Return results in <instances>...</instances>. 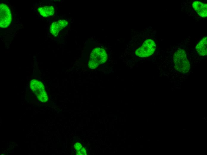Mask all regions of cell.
Listing matches in <instances>:
<instances>
[{
  "label": "cell",
  "instance_id": "obj_7",
  "mask_svg": "<svg viewBox=\"0 0 207 155\" xmlns=\"http://www.w3.org/2000/svg\"><path fill=\"white\" fill-rule=\"evenodd\" d=\"M207 40L206 36L203 38L196 46V49L200 56L207 55Z\"/></svg>",
  "mask_w": 207,
  "mask_h": 155
},
{
  "label": "cell",
  "instance_id": "obj_11",
  "mask_svg": "<svg viewBox=\"0 0 207 155\" xmlns=\"http://www.w3.org/2000/svg\"><path fill=\"white\" fill-rule=\"evenodd\" d=\"M77 154L84 155H86V151L85 148L82 147L79 150H77Z\"/></svg>",
  "mask_w": 207,
  "mask_h": 155
},
{
  "label": "cell",
  "instance_id": "obj_2",
  "mask_svg": "<svg viewBox=\"0 0 207 155\" xmlns=\"http://www.w3.org/2000/svg\"><path fill=\"white\" fill-rule=\"evenodd\" d=\"M156 48L154 41L151 39L146 40L142 46L136 50L135 54L137 56L141 58L150 56L154 52Z\"/></svg>",
  "mask_w": 207,
  "mask_h": 155
},
{
  "label": "cell",
  "instance_id": "obj_9",
  "mask_svg": "<svg viewBox=\"0 0 207 155\" xmlns=\"http://www.w3.org/2000/svg\"><path fill=\"white\" fill-rule=\"evenodd\" d=\"M60 30L57 21L53 22L50 29V32L54 36H56Z\"/></svg>",
  "mask_w": 207,
  "mask_h": 155
},
{
  "label": "cell",
  "instance_id": "obj_6",
  "mask_svg": "<svg viewBox=\"0 0 207 155\" xmlns=\"http://www.w3.org/2000/svg\"><path fill=\"white\" fill-rule=\"evenodd\" d=\"M192 5L193 8L199 16L204 18L207 17V4L196 1L193 2Z\"/></svg>",
  "mask_w": 207,
  "mask_h": 155
},
{
  "label": "cell",
  "instance_id": "obj_12",
  "mask_svg": "<svg viewBox=\"0 0 207 155\" xmlns=\"http://www.w3.org/2000/svg\"><path fill=\"white\" fill-rule=\"evenodd\" d=\"M74 147L77 151L80 149L82 146L80 143L76 142L74 145Z\"/></svg>",
  "mask_w": 207,
  "mask_h": 155
},
{
  "label": "cell",
  "instance_id": "obj_5",
  "mask_svg": "<svg viewBox=\"0 0 207 155\" xmlns=\"http://www.w3.org/2000/svg\"><path fill=\"white\" fill-rule=\"evenodd\" d=\"M107 59V55L105 50L99 47L93 49L90 55V58L94 61L98 66L104 63Z\"/></svg>",
  "mask_w": 207,
  "mask_h": 155
},
{
  "label": "cell",
  "instance_id": "obj_1",
  "mask_svg": "<svg viewBox=\"0 0 207 155\" xmlns=\"http://www.w3.org/2000/svg\"><path fill=\"white\" fill-rule=\"evenodd\" d=\"M173 62L175 69L183 74L188 73L190 69L189 62L184 50L179 49L174 53L173 57Z\"/></svg>",
  "mask_w": 207,
  "mask_h": 155
},
{
  "label": "cell",
  "instance_id": "obj_10",
  "mask_svg": "<svg viewBox=\"0 0 207 155\" xmlns=\"http://www.w3.org/2000/svg\"><path fill=\"white\" fill-rule=\"evenodd\" d=\"M57 22L60 30L66 27L68 24V22L64 20H59Z\"/></svg>",
  "mask_w": 207,
  "mask_h": 155
},
{
  "label": "cell",
  "instance_id": "obj_4",
  "mask_svg": "<svg viewBox=\"0 0 207 155\" xmlns=\"http://www.w3.org/2000/svg\"><path fill=\"white\" fill-rule=\"evenodd\" d=\"M0 26L2 28H6L10 24L12 20L10 10L6 4L2 3L0 5Z\"/></svg>",
  "mask_w": 207,
  "mask_h": 155
},
{
  "label": "cell",
  "instance_id": "obj_8",
  "mask_svg": "<svg viewBox=\"0 0 207 155\" xmlns=\"http://www.w3.org/2000/svg\"><path fill=\"white\" fill-rule=\"evenodd\" d=\"M38 11L42 16L47 17L54 14V9L52 6H45L39 8Z\"/></svg>",
  "mask_w": 207,
  "mask_h": 155
},
{
  "label": "cell",
  "instance_id": "obj_3",
  "mask_svg": "<svg viewBox=\"0 0 207 155\" xmlns=\"http://www.w3.org/2000/svg\"><path fill=\"white\" fill-rule=\"evenodd\" d=\"M30 88L40 101L45 102L48 100V97L43 84L40 81L33 79L30 82Z\"/></svg>",
  "mask_w": 207,
  "mask_h": 155
}]
</instances>
